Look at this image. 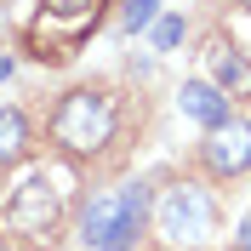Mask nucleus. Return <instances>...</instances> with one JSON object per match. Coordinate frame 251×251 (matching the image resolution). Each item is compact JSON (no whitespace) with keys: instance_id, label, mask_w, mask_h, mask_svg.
I'll return each mask as SVG.
<instances>
[{"instance_id":"obj_2","label":"nucleus","mask_w":251,"mask_h":251,"mask_svg":"<svg viewBox=\"0 0 251 251\" xmlns=\"http://www.w3.org/2000/svg\"><path fill=\"white\" fill-rule=\"evenodd\" d=\"M114 126H120V97L103 92V86H80V92L57 97V109H51V143L63 154H103L114 143Z\"/></svg>"},{"instance_id":"obj_9","label":"nucleus","mask_w":251,"mask_h":251,"mask_svg":"<svg viewBox=\"0 0 251 251\" xmlns=\"http://www.w3.org/2000/svg\"><path fill=\"white\" fill-rule=\"evenodd\" d=\"M29 154V120L17 109H0V166H17Z\"/></svg>"},{"instance_id":"obj_5","label":"nucleus","mask_w":251,"mask_h":251,"mask_svg":"<svg viewBox=\"0 0 251 251\" xmlns=\"http://www.w3.org/2000/svg\"><path fill=\"white\" fill-rule=\"evenodd\" d=\"M154 223H160L166 240L194 246V240H205L217 228V200H211L200 183H177V188H166V200L154 205Z\"/></svg>"},{"instance_id":"obj_8","label":"nucleus","mask_w":251,"mask_h":251,"mask_svg":"<svg viewBox=\"0 0 251 251\" xmlns=\"http://www.w3.org/2000/svg\"><path fill=\"white\" fill-rule=\"evenodd\" d=\"M177 103H183V114H188L194 126H217V120H228V92H223L217 80H183Z\"/></svg>"},{"instance_id":"obj_3","label":"nucleus","mask_w":251,"mask_h":251,"mask_svg":"<svg viewBox=\"0 0 251 251\" xmlns=\"http://www.w3.org/2000/svg\"><path fill=\"white\" fill-rule=\"evenodd\" d=\"M109 0H40V12L29 23V57L34 63H69L86 34L103 23Z\"/></svg>"},{"instance_id":"obj_7","label":"nucleus","mask_w":251,"mask_h":251,"mask_svg":"<svg viewBox=\"0 0 251 251\" xmlns=\"http://www.w3.org/2000/svg\"><path fill=\"white\" fill-rule=\"evenodd\" d=\"M205 69H211V80H217L228 97H251V57L234 46V40L211 34V46H205Z\"/></svg>"},{"instance_id":"obj_11","label":"nucleus","mask_w":251,"mask_h":251,"mask_svg":"<svg viewBox=\"0 0 251 251\" xmlns=\"http://www.w3.org/2000/svg\"><path fill=\"white\" fill-rule=\"evenodd\" d=\"M149 34H154V51H177L183 46V17H154Z\"/></svg>"},{"instance_id":"obj_12","label":"nucleus","mask_w":251,"mask_h":251,"mask_svg":"<svg viewBox=\"0 0 251 251\" xmlns=\"http://www.w3.org/2000/svg\"><path fill=\"white\" fill-rule=\"evenodd\" d=\"M234 251H251V217L240 223V234H234Z\"/></svg>"},{"instance_id":"obj_1","label":"nucleus","mask_w":251,"mask_h":251,"mask_svg":"<svg viewBox=\"0 0 251 251\" xmlns=\"http://www.w3.org/2000/svg\"><path fill=\"white\" fill-rule=\"evenodd\" d=\"M154 217V194L149 183H126L114 194H92L80 205V246L86 251H131L137 234Z\"/></svg>"},{"instance_id":"obj_14","label":"nucleus","mask_w":251,"mask_h":251,"mask_svg":"<svg viewBox=\"0 0 251 251\" xmlns=\"http://www.w3.org/2000/svg\"><path fill=\"white\" fill-rule=\"evenodd\" d=\"M234 6H246V12H251V0H234Z\"/></svg>"},{"instance_id":"obj_13","label":"nucleus","mask_w":251,"mask_h":251,"mask_svg":"<svg viewBox=\"0 0 251 251\" xmlns=\"http://www.w3.org/2000/svg\"><path fill=\"white\" fill-rule=\"evenodd\" d=\"M6 75H12V57H6V51H0V80H6Z\"/></svg>"},{"instance_id":"obj_4","label":"nucleus","mask_w":251,"mask_h":251,"mask_svg":"<svg viewBox=\"0 0 251 251\" xmlns=\"http://www.w3.org/2000/svg\"><path fill=\"white\" fill-rule=\"evenodd\" d=\"M57 223H63V188H57V177L40 166V172H29L12 188V200H6V228H17V234H29V240H46V234H57Z\"/></svg>"},{"instance_id":"obj_15","label":"nucleus","mask_w":251,"mask_h":251,"mask_svg":"<svg viewBox=\"0 0 251 251\" xmlns=\"http://www.w3.org/2000/svg\"><path fill=\"white\" fill-rule=\"evenodd\" d=\"M0 251H12V246H6V240H0Z\"/></svg>"},{"instance_id":"obj_6","label":"nucleus","mask_w":251,"mask_h":251,"mask_svg":"<svg viewBox=\"0 0 251 251\" xmlns=\"http://www.w3.org/2000/svg\"><path fill=\"white\" fill-rule=\"evenodd\" d=\"M200 160L211 177H240L251 172V120H217L205 126V143H200Z\"/></svg>"},{"instance_id":"obj_10","label":"nucleus","mask_w":251,"mask_h":251,"mask_svg":"<svg viewBox=\"0 0 251 251\" xmlns=\"http://www.w3.org/2000/svg\"><path fill=\"white\" fill-rule=\"evenodd\" d=\"M160 17V0H126V12H120V23H126V34H143L149 23Z\"/></svg>"}]
</instances>
